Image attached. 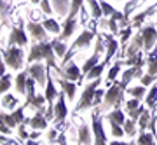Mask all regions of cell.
I'll return each mask as SVG.
<instances>
[{"mask_svg": "<svg viewBox=\"0 0 157 145\" xmlns=\"http://www.w3.org/2000/svg\"><path fill=\"white\" fill-rule=\"evenodd\" d=\"M58 143L59 145H67V140H65V135H59V136H58Z\"/></svg>", "mask_w": 157, "mask_h": 145, "instance_id": "49", "label": "cell"}, {"mask_svg": "<svg viewBox=\"0 0 157 145\" xmlns=\"http://www.w3.org/2000/svg\"><path fill=\"white\" fill-rule=\"evenodd\" d=\"M101 82H103L101 77L94 79V80H89V84H87L84 88V91H82L80 101H77V105H75V112L86 110V108H93V107H94V93L101 86Z\"/></svg>", "mask_w": 157, "mask_h": 145, "instance_id": "4", "label": "cell"}, {"mask_svg": "<svg viewBox=\"0 0 157 145\" xmlns=\"http://www.w3.org/2000/svg\"><path fill=\"white\" fill-rule=\"evenodd\" d=\"M58 73H59L63 79H67V80H73V82L78 80V84L84 80V73L80 72V68L77 67V63L75 61H68L63 68L58 70Z\"/></svg>", "mask_w": 157, "mask_h": 145, "instance_id": "8", "label": "cell"}, {"mask_svg": "<svg viewBox=\"0 0 157 145\" xmlns=\"http://www.w3.org/2000/svg\"><path fill=\"white\" fill-rule=\"evenodd\" d=\"M155 136L154 133H147V131H141L138 133V140H136V143L138 145H154L155 143Z\"/></svg>", "mask_w": 157, "mask_h": 145, "instance_id": "30", "label": "cell"}, {"mask_svg": "<svg viewBox=\"0 0 157 145\" xmlns=\"http://www.w3.org/2000/svg\"><path fill=\"white\" fill-rule=\"evenodd\" d=\"M26 30H28V33L32 35L35 40H40V42H45V40H47V30L44 28L42 23L30 21L28 25H26Z\"/></svg>", "mask_w": 157, "mask_h": 145, "instance_id": "14", "label": "cell"}, {"mask_svg": "<svg viewBox=\"0 0 157 145\" xmlns=\"http://www.w3.org/2000/svg\"><path fill=\"white\" fill-rule=\"evenodd\" d=\"M2 133L4 135H11V128H9L7 124H4V123H2Z\"/></svg>", "mask_w": 157, "mask_h": 145, "instance_id": "48", "label": "cell"}, {"mask_svg": "<svg viewBox=\"0 0 157 145\" xmlns=\"http://www.w3.org/2000/svg\"><path fill=\"white\" fill-rule=\"evenodd\" d=\"M126 93H128L129 96H133V98H145L147 96V88L141 84V86H131V88H128L126 89Z\"/></svg>", "mask_w": 157, "mask_h": 145, "instance_id": "27", "label": "cell"}, {"mask_svg": "<svg viewBox=\"0 0 157 145\" xmlns=\"http://www.w3.org/2000/svg\"><path fill=\"white\" fill-rule=\"evenodd\" d=\"M107 65H108V63L105 61V60H103L101 63H98V65H96V67L93 68L87 75H86V79H87V80H94V79L101 77V73H103V70H105V67H107Z\"/></svg>", "mask_w": 157, "mask_h": 145, "instance_id": "29", "label": "cell"}, {"mask_svg": "<svg viewBox=\"0 0 157 145\" xmlns=\"http://www.w3.org/2000/svg\"><path fill=\"white\" fill-rule=\"evenodd\" d=\"M94 35H96V30H94V32H93V30H82L80 35L75 39V42L72 44V47L67 51V54L63 56V61H61V67H59V68H63L68 61H70V60H72L73 53H75L77 49H84V47H87V45L91 44V40L94 39Z\"/></svg>", "mask_w": 157, "mask_h": 145, "instance_id": "5", "label": "cell"}, {"mask_svg": "<svg viewBox=\"0 0 157 145\" xmlns=\"http://www.w3.org/2000/svg\"><path fill=\"white\" fill-rule=\"evenodd\" d=\"M47 117H45V110H37L35 112V116L30 119V126L33 129H39V131H44L47 128Z\"/></svg>", "mask_w": 157, "mask_h": 145, "instance_id": "16", "label": "cell"}, {"mask_svg": "<svg viewBox=\"0 0 157 145\" xmlns=\"http://www.w3.org/2000/svg\"><path fill=\"white\" fill-rule=\"evenodd\" d=\"M103 39H105V44H107V53H105V61L110 63V60H112L113 56H115V53H117L119 49V42L115 39H113V35L110 33H105L103 35Z\"/></svg>", "mask_w": 157, "mask_h": 145, "instance_id": "15", "label": "cell"}, {"mask_svg": "<svg viewBox=\"0 0 157 145\" xmlns=\"http://www.w3.org/2000/svg\"><path fill=\"white\" fill-rule=\"evenodd\" d=\"M2 61L6 63L11 70H23L25 65V51L19 45H9L2 51Z\"/></svg>", "mask_w": 157, "mask_h": 145, "instance_id": "3", "label": "cell"}, {"mask_svg": "<svg viewBox=\"0 0 157 145\" xmlns=\"http://www.w3.org/2000/svg\"><path fill=\"white\" fill-rule=\"evenodd\" d=\"M100 4H101V11H103V16H107V18H112L115 12H117V9H113L110 4H108L107 0H100Z\"/></svg>", "mask_w": 157, "mask_h": 145, "instance_id": "38", "label": "cell"}, {"mask_svg": "<svg viewBox=\"0 0 157 145\" xmlns=\"http://www.w3.org/2000/svg\"><path fill=\"white\" fill-rule=\"evenodd\" d=\"M138 107H140V98H131V100L126 103V108H128V110H136Z\"/></svg>", "mask_w": 157, "mask_h": 145, "instance_id": "42", "label": "cell"}, {"mask_svg": "<svg viewBox=\"0 0 157 145\" xmlns=\"http://www.w3.org/2000/svg\"><path fill=\"white\" fill-rule=\"evenodd\" d=\"M94 140V135H93V128L89 124H82L78 128V143L80 145H91Z\"/></svg>", "mask_w": 157, "mask_h": 145, "instance_id": "19", "label": "cell"}, {"mask_svg": "<svg viewBox=\"0 0 157 145\" xmlns=\"http://www.w3.org/2000/svg\"><path fill=\"white\" fill-rule=\"evenodd\" d=\"M56 136H58V131H56V129H51V131H49V135H47V138H49V142H51V143H52V142L56 140Z\"/></svg>", "mask_w": 157, "mask_h": 145, "instance_id": "47", "label": "cell"}, {"mask_svg": "<svg viewBox=\"0 0 157 145\" xmlns=\"http://www.w3.org/2000/svg\"><path fill=\"white\" fill-rule=\"evenodd\" d=\"M58 84L61 86V89L67 93L68 100H73L75 98V91H77V84H73V80H67V79H61L58 80Z\"/></svg>", "mask_w": 157, "mask_h": 145, "instance_id": "22", "label": "cell"}, {"mask_svg": "<svg viewBox=\"0 0 157 145\" xmlns=\"http://www.w3.org/2000/svg\"><path fill=\"white\" fill-rule=\"evenodd\" d=\"M155 9H157V4H155V6H152L150 9H147V11L140 12L138 16H135V18H133V21H131V25H133V26H141V25H143V21H145L147 18L150 16V14H152L154 11H155Z\"/></svg>", "mask_w": 157, "mask_h": 145, "instance_id": "26", "label": "cell"}, {"mask_svg": "<svg viewBox=\"0 0 157 145\" xmlns=\"http://www.w3.org/2000/svg\"><path fill=\"white\" fill-rule=\"evenodd\" d=\"M129 37H131V26H126L122 32H121V42H122V44H126Z\"/></svg>", "mask_w": 157, "mask_h": 145, "instance_id": "44", "label": "cell"}, {"mask_svg": "<svg viewBox=\"0 0 157 145\" xmlns=\"http://www.w3.org/2000/svg\"><path fill=\"white\" fill-rule=\"evenodd\" d=\"M39 133H40L39 129H35L33 133H30V138H32V140H35V138H39Z\"/></svg>", "mask_w": 157, "mask_h": 145, "instance_id": "51", "label": "cell"}, {"mask_svg": "<svg viewBox=\"0 0 157 145\" xmlns=\"http://www.w3.org/2000/svg\"><path fill=\"white\" fill-rule=\"evenodd\" d=\"M147 73L157 75V45L147 54Z\"/></svg>", "mask_w": 157, "mask_h": 145, "instance_id": "21", "label": "cell"}, {"mask_svg": "<svg viewBox=\"0 0 157 145\" xmlns=\"http://www.w3.org/2000/svg\"><path fill=\"white\" fill-rule=\"evenodd\" d=\"M82 7H84V0H72V6H70V14H68V18H70V19L77 18V12L80 11Z\"/></svg>", "mask_w": 157, "mask_h": 145, "instance_id": "36", "label": "cell"}, {"mask_svg": "<svg viewBox=\"0 0 157 145\" xmlns=\"http://www.w3.org/2000/svg\"><path fill=\"white\" fill-rule=\"evenodd\" d=\"M105 93H107V91L101 89V88H98V89H96V93H94V107H98L101 101H103V98H105Z\"/></svg>", "mask_w": 157, "mask_h": 145, "instance_id": "41", "label": "cell"}, {"mask_svg": "<svg viewBox=\"0 0 157 145\" xmlns=\"http://www.w3.org/2000/svg\"><path fill=\"white\" fill-rule=\"evenodd\" d=\"M12 75L11 73H4L2 75V84H0V91H2V95H6V93H9V89H11V86H12Z\"/></svg>", "mask_w": 157, "mask_h": 145, "instance_id": "34", "label": "cell"}, {"mask_svg": "<svg viewBox=\"0 0 157 145\" xmlns=\"http://www.w3.org/2000/svg\"><path fill=\"white\" fill-rule=\"evenodd\" d=\"M25 108H26V107L21 105V107H17L16 110H11V114L6 112V110L0 112V121L4 124H7L9 128H16V126H19V124H23V123L30 124V119L25 117Z\"/></svg>", "mask_w": 157, "mask_h": 145, "instance_id": "6", "label": "cell"}, {"mask_svg": "<svg viewBox=\"0 0 157 145\" xmlns=\"http://www.w3.org/2000/svg\"><path fill=\"white\" fill-rule=\"evenodd\" d=\"M128 145H138V143H136V142H129Z\"/></svg>", "mask_w": 157, "mask_h": 145, "instance_id": "54", "label": "cell"}, {"mask_svg": "<svg viewBox=\"0 0 157 145\" xmlns=\"http://www.w3.org/2000/svg\"><path fill=\"white\" fill-rule=\"evenodd\" d=\"M40 2H42V0H32V4H33V6H39Z\"/></svg>", "mask_w": 157, "mask_h": 145, "instance_id": "53", "label": "cell"}, {"mask_svg": "<svg viewBox=\"0 0 157 145\" xmlns=\"http://www.w3.org/2000/svg\"><path fill=\"white\" fill-rule=\"evenodd\" d=\"M145 105L148 107V108H155V105H157V84H155V86H152L150 91L147 93Z\"/></svg>", "mask_w": 157, "mask_h": 145, "instance_id": "28", "label": "cell"}, {"mask_svg": "<svg viewBox=\"0 0 157 145\" xmlns=\"http://www.w3.org/2000/svg\"><path fill=\"white\" fill-rule=\"evenodd\" d=\"M75 28H77V18H73V19L67 18V19H65V23H63V26H61L59 39H61V40H67L68 37H70L73 32H75Z\"/></svg>", "mask_w": 157, "mask_h": 145, "instance_id": "20", "label": "cell"}, {"mask_svg": "<svg viewBox=\"0 0 157 145\" xmlns=\"http://www.w3.org/2000/svg\"><path fill=\"white\" fill-rule=\"evenodd\" d=\"M56 58V53H54V47H52V40H45V42H35L30 49L28 54V63H35V61H45L47 67L56 68V72L59 70V67L54 61Z\"/></svg>", "mask_w": 157, "mask_h": 145, "instance_id": "1", "label": "cell"}, {"mask_svg": "<svg viewBox=\"0 0 157 145\" xmlns=\"http://www.w3.org/2000/svg\"><path fill=\"white\" fill-rule=\"evenodd\" d=\"M145 110H147V107L140 105L138 108H136V110H128V116H129L131 119H135V121H138V119L141 117V114H143Z\"/></svg>", "mask_w": 157, "mask_h": 145, "instance_id": "40", "label": "cell"}, {"mask_svg": "<svg viewBox=\"0 0 157 145\" xmlns=\"http://www.w3.org/2000/svg\"><path fill=\"white\" fill-rule=\"evenodd\" d=\"M86 2H87V4H89V7H91V14H93V18H94V19H100V18L103 16L100 0H86Z\"/></svg>", "mask_w": 157, "mask_h": 145, "instance_id": "32", "label": "cell"}, {"mask_svg": "<svg viewBox=\"0 0 157 145\" xmlns=\"http://www.w3.org/2000/svg\"><path fill=\"white\" fill-rule=\"evenodd\" d=\"M136 124H138V121H135V119H126V123H124V131H126V135L128 136H135L136 135Z\"/></svg>", "mask_w": 157, "mask_h": 145, "instance_id": "33", "label": "cell"}, {"mask_svg": "<svg viewBox=\"0 0 157 145\" xmlns=\"http://www.w3.org/2000/svg\"><path fill=\"white\" fill-rule=\"evenodd\" d=\"M16 105H17V98H14V95L6 93V95L2 96V108L4 110H12Z\"/></svg>", "mask_w": 157, "mask_h": 145, "instance_id": "31", "label": "cell"}, {"mask_svg": "<svg viewBox=\"0 0 157 145\" xmlns=\"http://www.w3.org/2000/svg\"><path fill=\"white\" fill-rule=\"evenodd\" d=\"M154 145H155V143H154Z\"/></svg>", "mask_w": 157, "mask_h": 145, "instance_id": "56", "label": "cell"}, {"mask_svg": "<svg viewBox=\"0 0 157 145\" xmlns=\"http://www.w3.org/2000/svg\"><path fill=\"white\" fill-rule=\"evenodd\" d=\"M91 128H93V135H94V145H108L107 143V135L103 129V123L98 112L91 114Z\"/></svg>", "mask_w": 157, "mask_h": 145, "instance_id": "7", "label": "cell"}, {"mask_svg": "<svg viewBox=\"0 0 157 145\" xmlns=\"http://www.w3.org/2000/svg\"><path fill=\"white\" fill-rule=\"evenodd\" d=\"M28 72L25 70V72H19L16 75V80H14V86H16V93L17 95H21V96H25L26 95V91H28Z\"/></svg>", "mask_w": 157, "mask_h": 145, "instance_id": "18", "label": "cell"}, {"mask_svg": "<svg viewBox=\"0 0 157 145\" xmlns=\"http://www.w3.org/2000/svg\"><path fill=\"white\" fill-rule=\"evenodd\" d=\"M124 65V61L122 60H119V61H115L110 67V70H108V73H107V79H105V82H107V88H110L112 84H108V82H113L115 79H117V75H119V72H121V67Z\"/></svg>", "mask_w": 157, "mask_h": 145, "instance_id": "23", "label": "cell"}, {"mask_svg": "<svg viewBox=\"0 0 157 145\" xmlns=\"http://www.w3.org/2000/svg\"><path fill=\"white\" fill-rule=\"evenodd\" d=\"M25 124H26V123H23V124H19V126H17V131H19V138H21L23 142L30 140V135L26 133V129H25Z\"/></svg>", "mask_w": 157, "mask_h": 145, "instance_id": "43", "label": "cell"}, {"mask_svg": "<svg viewBox=\"0 0 157 145\" xmlns=\"http://www.w3.org/2000/svg\"><path fill=\"white\" fill-rule=\"evenodd\" d=\"M30 77H33L40 86H45L47 84V65H42V61H35V63H30L28 68H26Z\"/></svg>", "mask_w": 157, "mask_h": 145, "instance_id": "9", "label": "cell"}, {"mask_svg": "<svg viewBox=\"0 0 157 145\" xmlns=\"http://www.w3.org/2000/svg\"><path fill=\"white\" fill-rule=\"evenodd\" d=\"M28 44V35L25 32L23 25L19 26H14L9 33V45H19V47H25Z\"/></svg>", "mask_w": 157, "mask_h": 145, "instance_id": "11", "label": "cell"}, {"mask_svg": "<svg viewBox=\"0 0 157 145\" xmlns=\"http://www.w3.org/2000/svg\"><path fill=\"white\" fill-rule=\"evenodd\" d=\"M25 145H39V143H37V142H33V140L30 138V140H26V142H25Z\"/></svg>", "mask_w": 157, "mask_h": 145, "instance_id": "52", "label": "cell"}, {"mask_svg": "<svg viewBox=\"0 0 157 145\" xmlns=\"http://www.w3.org/2000/svg\"><path fill=\"white\" fill-rule=\"evenodd\" d=\"M107 119H108V123H117L121 126H124V123H126V116H124V112L121 108H113L107 116Z\"/></svg>", "mask_w": 157, "mask_h": 145, "instance_id": "25", "label": "cell"}, {"mask_svg": "<svg viewBox=\"0 0 157 145\" xmlns=\"http://www.w3.org/2000/svg\"><path fill=\"white\" fill-rule=\"evenodd\" d=\"M65 91H59V95H58V100L54 103V123H63L68 116V108H67V103H65Z\"/></svg>", "mask_w": 157, "mask_h": 145, "instance_id": "12", "label": "cell"}, {"mask_svg": "<svg viewBox=\"0 0 157 145\" xmlns=\"http://www.w3.org/2000/svg\"><path fill=\"white\" fill-rule=\"evenodd\" d=\"M108 145H128L126 142H121V140H113V142H110Z\"/></svg>", "mask_w": 157, "mask_h": 145, "instance_id": "50", "label": "cell"}, {"mask_svg": "<svg viewBox=\"0 0 157 145\" xmlns=\"http://www.w3.org/2000/svg\"><path fill=\"white\" fill-rule=\"evenodd\" d=\"M155 77H157V75H150V73H147V75H143V77L140 79V82L143 84V86H150V84L155 80Z\"/></svg>", "mask_w": 157, "mask_h": 145, "instance_id": "45", "label": "cell"}, {"mask_svg": "<svg viewBox=\"0 0 157 145\" xmlns=\"http://www.w3.org/2000/svg\"><path fill=\"white\" fill-rule=\"evenodd\" d=\"M40 9H42L45 14H52V7H51L49 0H42V2H40Z\"/></svg>", "mask_w": 157, "mask_h": 145, "instance_id": "46", "label": "cell"}, {"mask_svg": "<svg viewBox=\"0 0 157 145\" xmlns=\"http://www.w3.org/2000/svg\"><path fill=\"white\" fill-rule=\"evenodd\" d=\"M52 47H54V53H56V56H65L67 54V44L63 42L61 39H56V40H52Z\"/></svg>", "mask_w": 157, "mask_h": 145, "instance_id": "35", "label": "cell"}, {"mask_svg": "<svg viewBox=\"0 0 157 145\" xmlns=\"http://www.w3.org/2000/svg\"><path fill=\"white\" fill-rule=\"evenodd\" d=\"M143 47H145V40H143V35H141V32H140V33H136V37H133L131 44H129V47L126 49V56L138 54Z\"/></svg>", "mask_w": 157, "mask_h": 145, "instance_id": "17", "label": "cell"}, {"mask_svg": "<svg viewBox=\"0 0 157 145\" xmlns=\"http://www.w3.org/2000/svg\"><path fill=\"white\" fill-rule=\"evenodd\" d=\"M148 124H150V112L145 110L143 114H141V117L138 119V128H140V133L148 128Z\"/></svg>", "mask_w": 157, "mask_h": 145, "instance_id": "37", "label": "cell"}, {"mask_svg": "<svg viewBox=\"0 0 157 145\" xmlns=\"http://www.w3.org/2000/svg\"><path fill=\"white\" fill-rule=\"evenodd\" d=\"M42 25H44V28L49 32V33H52V35H59V33H61V26H59V25H58V21H56V19H52V18L44 19V21H42Z\"/></svg>", "mask_w": 157, "mask_h": 145, "instance_id": "24", "label": "cell"}, {"mask_svg": "<svg viewBox=\"0 0 157 145\" xmlns=\"http://www.w3.org/2000/svg\"><path fill=\"white\" fill-rule=\"evenodd\" d=\"M110 131H112V136H115V138H121L122 135H126V131H124V126H121V124L117 123H110Z\"/></svg>", "mask_w": 157, "mask_h": 145, "instance_id": "39", "label": "cell"}, {"mask_svg": "<svg viewBox=\"0 0 157 145\" xmlns=\"http://www.w3.org/2000/svg\"><path fill=\"white\" fill-rule=\"evenodd\" d=\"M128 89V86L122 82V80H113L112 86L107 89L105 93V98H103V108L107 110L110 107L113 108H121L124 103V93Z\"/></svg>", "mask_w": 157, "mask_h": 145, "instance_id": "2", "label": "cell"}, {"mask_svg": "<svg viewBox=\"0 0 157 145\" xmlns=\"http://www.w3.org/2000/svg\"><path fill=\"white\" fill-rule=\"evenodd\" d=\"M58 89H56V84L52 80V73H51V67H47V84H45V100H47V107H54L52 105V101L58 100Z\"/></svg>", "mask_w": 157, "mask_h": 145, "instance_id": "13", "label": "cell"}, {"mask_svg": "<svg viewBox=\"0 0 157 145\" xmlns=\"http://www.w3.org/2000/svg\"><path fill=\"white\" fill-rule=\"evenodd\" d=\"M155 28H157V21H155Z\"/></svg>", "mask_w": 157, "mask_h": 145, "instance_id": "55", "label": "cell"}, {"mask_svg": "<svg viewBox=\"0 0 157 145\" xmlns=\"http://www.w3.org/2000/svg\"><path fill=\"white\" fill-rule=\"evenodd\" d=\"M141 35H143V40H145V47L143 49L147 53H150L154 47L157 45V28L155 25H147V26L141 28Z\"/></svg>", "mask_w": 157, "mask_h": 145, "instance_id": "10", "label": "cell"}]
</instances>
